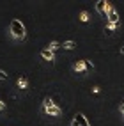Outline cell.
Masks as SVG:
<instances>
[{
    "label": "cell",
    "instance_id": "cell-1",
    "mask_svg": "<svg viewBox=\"0 0 124 126\" xmlns=\"http://www.w3.org/2000/svg\"><path fill=\"white\" fill-rule=\"evenodd\" d=\"M11 36L14 39H25V36H27V29H25V25L20 21V20H13L11 21Z\"/></svg>",
    "mask_w": 124,
    "mask_h": 126
},
{
    "label": "cell",
    "instance_id": "cell-2",
    "mask_svg": "<svg viewBox=\"0 0 124 126\" xmlns=\"http://www.w3.org/2000/svg\"><path fill=\"white\" fill-rule=\"evenodd\" d=\"M43 110H44V114H48L50 117H59V115L62 114V108L57 107L50 98H44V101H43Z\"/></svg>",
    "mask_w": 124,
    "mask_h": 126
},
{
    "label": "cell",
    "instance_id": "cell-3",
    "mask_svg": "<svg viewBox=\"0 0 124 126\" xmlns=\"http://www.w3.org/2000/svg\"><path fill=\"white\" fill-rule=\"evenodd\" d=\"M113 9V7L108 4V2H105V0H99V2L96 4V11L103 16V18H108V14H110V11Z\"/></svg>",
    "mask_w": 124,
    "mask_h": 126
},
{
    "label": "cell",
    "instance_id": "cell-4",
    "mask_svg": "<svg viewBox=\"0 0 124 126\" xmlns=\"http://www.w3.org/2000/svg\"><path fill=\"white\" fill-rule=\"evenodd\" d=\"M71 126H90V124L87 123L83 114H76V115H74V119H73V123H71Z\"/></svg>",
    "mask_w": 124,
    "mask_h": 126
},
{
    "label": "cell",
    "instance_id": "cell-5",
    "mask_svg": "<svg viewBox=\"0 0 124 126\" xmlns=\"http://www.w3.org/2000/svg\"><path fill=\"white\" fill-rule=\"evenodd\" d=\"M108 25H113V27H117V25H119V14H117L115 9H112L110 14H108Z\"/></svg>",
    "mask_w": 124,
    "mask_h": 126
},
{
    "label": "cell",
    "instance_id": "cell-6",
    "mask_svg": "<svg viewBox=\"0 0 124 126\" xmlns=\"http://www.w3.org/2000/svg\"><path fill=\"white\" fill-rule=\"evenodd\" d=\"M41 57H43L44 61H48V62H53L55 61V53L52 52V50H48V48L41 50Z\"/></svg>",
    "mask_w": 124,
    "mask_h": 126
},
{
    "label": "cell",
    "instance_id": "cell-7",
    "mask_svg": "<svg viewBox=\"0 0 124 126\" xmlns=\"http://www.w3.org/2000/svg\"><path fill=\"white\" fill-rule=\"evenodd\" d=\"M73 69L76 71V73H83L85 71V61H78L76 64L73 66Z\"/></svg>",
    "mask_w": 124,
    "mask_h": 126
},
{
    "label": "cell",
    "instance_id": "cell-8",
    "mask_svg": "<svg viewBox=\"0 0 124 126\" xmlns=\"http://www.w3.org/2000/svg\"><path fill=\"white\" fill-rule=\"evenodd\" d=\"M16 85H18L20 89H27L28 87V80L25 78V77H20L18 80H16Z\"/></svg>",
    "mask_w": 124,
    "mask_h": 126
},
{
    "label": "cell",
    "instance_id": "cell-9",
    "mask_svg": "<svg viewBox=\"0 0 124 126\" xmlns=\"http://www.w3.org/2000/svg\"><path fill=\"white\" fill-rule=\"evenodd\" d=\"M74 46H76V43H74V41H66V43L62 45V48H64V50H73Z\"/></svg>",
    "mask_w": 124,
    "mask_h": 126
},
{
    "label": "cell",
    "instance_id": "cell-10",
    "mask_svg": "<svg viewBox=\"0 0 124 126\" xmlns=\"http://www.w3.org/2000/svg\"><path fill=\"white\" fill-rule=\"evenodd\" d=\"M60 46H62L60 43H57V41H53V43H50V45H48V50H52V52L55 53V50H59Z\"/></svg>",
    "mask_w": 124,
    "mask_h": 126
},
{
    "label": "cell",
    "instance_id": "cell-11",
    "mask_svg": "<svg viewBox=\"0 0 124 126\" xmlns=\"http://www.w3.org/2000/svg\"><path fill=\"white\" fill-rule=\"evenodd\" d=\"M113 29H115L113 25H108V23H106V27H105V34H106V36H112V32H113Z\"/></svg>",
    "mask_w": 124,
    "mask_h": 126
},
{
    "label": "cell",
    "instance_id": "cell-12",
    "mask_svg": "<svg viewBox=\"0 0 124 126\" xmlns=\"http://www.w3.org/2000/svg\"><path fill=\"white\" fill-rule=\"evenodd\" d=\"M80 20H82V21H89V13H87V11L80 13Z\"/></svg>",
    "mask_w": 124,
    "mask_h": 126
},
{
    "label": "cell",
    "instance_id": "cell-13",
    "mask_svg": "<svg viewBox=\"0 0 124 126\" xmlns=\"http://www.w3.org/2000/svg\"><path fill=\"white\" fill-rule=\"evenodd\" d=\"M92 69H94V64L89 62V61H85V71H92Z\"/></svg>",
    "mask_w": 124,
    "mask_h": 126
},
{
    "label": "cell",
    "instance_id": "cell-14",
    "mask_svg": "<svg viewBox=\"0 0 124 126\" xmlns=\"http://www.w3.org/2000/svg\"><path fill=\"white\" fill-rule=\"evenodd\" d=\"M0 80H7V75H5L2 69H0Z\"/></svg>",
    "mask_w": 124,
    "mask_h": 126
},
{
    "label": "cell",
    "instance_id": "cell-15",
    "mask_svg": "<svg viewBox=\"0 0 124 126\" xmlns=\"http://www.w3.org/2000/svg\"><path fill=\"white\" fill-rule=\"evenodd\" d=\"M4 108H5V103H4V101H0V112H2Z\"/></svg>",
    "mask_w": 124,
    "mask_h": 126
},
{
    "label": "cell",
    "instance_id": "cell-16",
    "mask_svg": "<svg viewBox=\"0 0 124 126\" xmlns=\"http://www.w3.org/2000/svg\"><path fill=\"white\" fill-rule=\"evenodd\" d=\"M121 112H122V114H124V103H122V105H121Z\"/></svg>",
    "mask_w": 124,
    "mask_h": 126
},
{
    "label": "cell",
    "instance_id": "cell-17",
    "mask_svg": "<svg viewBox=\"0 0 124 126\" xmlns=\"http://www.w3.org/2000/svg\"><path fill=\"white\" fill-rule=\"evenodd\" d=\"M121 53H122V55H124V46H122V48H121Z\"/></svg>",
    "mask_w": 124,
    "mask_h": 126
}]
</instances>
